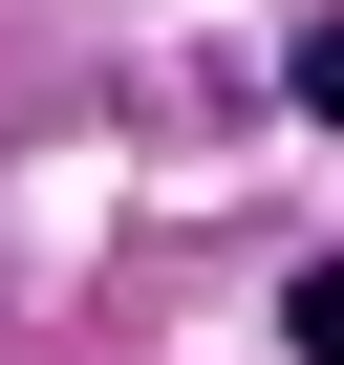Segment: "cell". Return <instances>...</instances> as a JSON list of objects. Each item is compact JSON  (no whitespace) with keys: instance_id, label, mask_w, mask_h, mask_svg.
Here are the masks:
<instances>
[{"instance_id":"2","label":"cell","mask_w":344,"mask_h":365,"mask_svg":"<svg viewBox=\"0 0 344 365\" xmlns=\"http://www.w3.org/2000/svg\"><path fill=\"white\" fill-rule=\"evenodd\" d=\"M280 86H301V108L344 129V22H301V65H280Z\"/></svg>"},{"instance_id":"1","label":"cell","mask_w":344,"mask_h":365,"mask_svg":"<svg viewBox=\"0 0 344 365\" xmlns=\"http://www.w3.org/2000/svg\"><path fill=\"white\" fill-rule=\"evenodd\" d=\"M280 344H301V365H344V258H301V279H280Z\"/></svg>"}]
</instances>
